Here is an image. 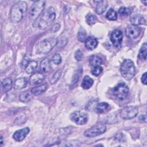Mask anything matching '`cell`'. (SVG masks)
Here are the masks:
<instances>
[{
	"mask_svg": "<svg viewBox=\"0 0 147 147\" xmlns=\"http://www.w3.org/2000/svg\"><path fill=\"white\" fill-rule=\"evenodd\" d=\"M56 18V12L53 7L45 9L41 15L38 22V27L41 30L48 28L53 22Z\"/></svg>",
	"mask_w": 147,
	"mask_h": 147,
	"instance_id": "1",
	"label": "cell"
},
{
	"mask_svg": "<svg viewBox=\"0 0 147 147\" xmlns=\"http://www.w3.org/2000/svg\"><path fill=\"white\" fill-rule=\"evenodd\" d=\"M27 10V4L24 1H19L15 3L11 8L10 18L14 23H18L21 21Z\"/></svg>",
	"mask_w": 147,
	"mask_h": 147,
	"instance_id": "2",
	"label": "cell"
},
{
	"mask_svg": "<svg viewBox=\"0 0 147 147\" xmlns=\"http://www.w3.org/2000/svg\"><path fill=\"white\" fill-rule=\"evenodd\" d=\"M57 40L54 38H49L38 42L36 45V52L40 55L49 53L57 44Z\"/></svg>",
	"mask_w": 147,
	"mask_h": 147,
	"instance_id": "3",
	"label": "cell"
},
{
	"mask_svg": "<svg viewBox=\"0 0 147 147\" xmlns=\"http://www.w3.org/2000/svg\"><path fill=\"white\" fill-rule=\"evenodd\" d=\"M122 76L127 80L131 79L135 75V67L130 59H125L121 64L120 68Z\"/></svg>",
	"mask_w": 147,
	"mask_h": 147,
	"instance_id": "4",
	"label": "cell"
},
{
	"mask_svg": "<svg viewBox=\"0 0 147 147\" xmlns=\"http://www.w3.org/2000/svg\"><path fill=\"white\" fill-rule=\"evenodd\" d=\"M129 89L128 86L124 83L121 82L115 86L113 90V95L118 100H125L128 96Z\"/></svg>",
	"mask_w": 147,
	"mask_h": 147,
	"instance_id": "5",
	"label": "cell"
},
{
	"mask_svg": "<svg viewBox=\"0 0 147 147\" xmlns=\"http://www.w3.org/2000/svg\"><path fill=\"white\" fill-rule=\"evenodd\" d=\"M45 5V1H36L31 6L29 11V17L32 20H36L43 11Z\"/></svg>",
	"mask_w": 147,
	"mask_h": 147,
	"instance_id": "6",
	"label": "cell"
},
{
	"mask_svg": "<svg viewBox=\"0 0 147 147\" xmlns=\"http://www.w3.org/2000/svg\"><path fill=\"white\" fill-rule=\"evenodd\" d=\"M106 131V127L103 124H97L86 130L84 136L87 137H94L104 133Z\"/></svg>",
	"mask_w": 147,
	"mask_h": 147,
	"instance_id": "7",
	"label": "cell"
},
{
	"mask_svg": "<svg viewBox=\"0 0 147 147\" xmlns=\"http://www.w3.org/2000/svg\"><path fill=\"white\" fill-rule=\"evenodd\" d=\"M138 109L135 106H128L123 108L120 111V116L123 119H130L137 116Z\"/></svg>",
	"mask_w": 147,
	"mask_h": 147,
	"instance_id": "8",
	"label": "cell"
},
{
	"mask_svg": "<svg viewBox=\"0 0 147 147\" xmlns=\"http://www.w3.org/2000/svg\"><path fill=\"white\" fill-rule=\"evenodd\" d=\"M70 118L78 125H84L88 121V115L84 112L75 111L71 114Z\"/></svg>",
	"mask_w": 147,
	"mask_h": 147,
	"instance_id": "9",
	"label": "cell"
},
{
	"mask_svg": "<svg viewBox=\"0 0 147 147\" xmlns=\"http://www.w3.org/2000/svg\"><path fill=\"white\" fill-rule=\"evenodd\" d=\"M123 39V34L121 30L115 29L111 32L110 35V40L113 45L117 48L121 45Z\"/></svg>",
	"mask_w": 147,
	"mask_h": 147,
	"instance_id": "10",
	"label": "cell"
},
{
	"mask_svg": "<svg viewBox=\"0 0 147 147\" xmlns=\"http://www.w3.org/2000/svg\"><path fill=\"white\" fill-rule=\"evenodd\" d=\"M140 32V28L137 26L133 25L127 26L125 30V34L126 36L130 39H135L137 38L139 36Z\"/></svg>",
	"mask_w": 147,
	"mask_h": 147,
	"instance_id": "11",
	"label": "cell"
},
{
	"mask_svg": "<svg viewBox=\"0 0 147 147\" xmlns=\"http://www.w3.org/2000/svg\"><path fill=\"white\" fill-rule=\"evenodd\" d=\"M45 78V76L42 73L39 72H35L30 76L29 78V82L32 85L38 84L44 81Z\"/></svg>",
	"mask_w": 147,
	"mask_h": 147,
	"instance_id": "12",
	"label": "cell"
},
{
	"mask_svg": "<svg viewBox=\"0 0 147 147\" xmlns=\"http://www.w3.org/2000/svg\"><path fill=\"white\" fill-rule=\"evenodd\" d=\"M29 131L30 130L29 127H25L24 129H20L15 131L13 137L17 141H21L26 137L29 133Z\"/></svg>",
	"mask_w": 147,
	"mask_h": 147,
	"instance_id": "13",
	"label": "cell"
},
{
	"mask_svg": "<svg viewBox=\"0 0 147 147\" xmlns=\"http://www.w3.org/2000/svg\"><path fill=\"white\" fill-rule=\"evenodd\" d=\"M130 21L131 24L134 26H138L139 25L144 24L145 23V20L144 16L142 14L138 13L131 15L130 18Z\"/></svg>",
	"mask_w": 147,
	"mask_h": 147,
	"instance_id": "14",
	"label": "cell"
},
{
	"mask_svg": "<svg viewBox=\"0 0 147 147\" xmlns=\"http://www.w3.org/2000/svg\"><path fill=\"white\" fill-rule=\"evenodd\" d=\"M98 41L96 38L92 36H89L86 38L84 41V45L88 50L94 49L98 45Z\"/></svg>",
	"mask_w": 147,
	"mask_h": 147,
	"instance_id": "15",
	"label": "cell"
},
{
	"mask_svg": "<svg viewBox=\"0 0 147 147\" xmlns=\"http://www.w3.org/2000/svg\"><path fill=\"white\" fill-rule=\"evenodd\" d=\"M96 3V13L98 14H103L106 10L108 4L106 1H95Z\"/></svg>",
	"mask_w": 147,
	"mask_h": 147,
	"instance_id": "16",
	"label": "cell"
},
{
	"mask_svg": "<svg viewBox=\"0 0 147 147\" xmlns=\"http://www.w3.org/2000/svg\"><path fill=\"white\" fill-rule=\"evenodd\" d=\"M28 80L26 78H20L16 79L14 83V87L16 90H21L26 87Z\"/></svg>",
	"mask_w": 147,
	"mask_h": 147,
	"instance_id": "17",
	"label": "cell"
},
{
	"mask_svg": "<svg viewBox=\"0 0 147 147\" xmlns=\"http://www.w3.org/2000/svg\"><path fill=\"white\" fill-rule=\"evenodd\" d=\"M48 88V84L47 83L42 84L40 86H38L37 87H33L31 89L30 91L31 93L34 95H38L44 92Z\"/></svg>",
	"mask_w": 147,
	"mask_h": 147,
	"instance_id": "18",
	"label": "cell"
},
{
	"mask_svg": "<svg viewBox=\"0 0 147 147\" xmlns=\"http://www.w3.org/2000/svg\"><path fill=\"white\" fill-rule=\"evenodd\" d=\"M2 89L3 92H7L9 91L12 87V80L10 78H7L3 79L1 83Z\"/></svg>",
	"mask_w": 147,
	"mask_h": 147,
	"instance_id": "19",
	"label": "cell"
},
{
	"mask_svg": "<svg viewBox=\"0 0 147 147\" xmlns=\"http://www.w3.org/2000/svg\"><path fill=\"white\" fill-rule=\"evenodd\" d=\"M89 63L92 66H97L100 65L103 63V60L101 58V57L98 56V55H92L89 58Z\"/></svg>",
	"mask_w": 147,
	"mask_h": 147,
	"instance_id": "20",
	"label": "cell"
},
{
	"mask_svg": "<svg viewBox=\"0 0 147 147\" xmlns=\"http://www.w3.org/2000/svg\"><path fill=\"white\" fill-rule=\"evenodd\" d=\"M40 69L44 73H48L51 69L49 61L48 59H43L40 63Z\"/></svg>",
	"mask_w": 147,
	"mask_h": 147,
	"instance_id": "21",
	"label": "cell"
},
{
	"mask_svg": "<svg viewBox=\"0 0 147 147\" xmlns=\"http://www.w3.org/2000/svg\"><path fill=\"white\" fill-rule=\"evenodd\" d=\"M94 81L93 80L88 76H86L84 77L82 83L81 84V86L83 89L87 90L89 89L93 84Z\"/></svg>",
	"mask_w": 147,
	"mask_h": 147,
	"instance_id": "22",
	"label": "cell"
},
{
	"mask_svg": "<svg viewBox=\"0 0 147 147\" xmlns=\"http://www.w3.org/2000/svg\"><path fill=\"white\" fill-rule=\"evenodd\" d=\"M37 67V63L36 61L34 60L30 61L28 63H27L26 65V67L25 69V72L27 74H32L35 71Z\"/></svg>",
	"mask_w": 147,
	"mask_h": 147,
	"instance_id": "23",
	"label": "cell"
},
{
	"mask_svg": "<svg viewBox=\"0 0 147 147\" xmlns=\"http://www.w3.org/2000/svg\"><path fill=\"white\" fill-rule=\"evenodd\" d=\"M109 108V105L106 102H101L97 105L95 111L98 113H103L107 111Z\"/></svg>",
	"mask_w": 147,
	"mask_h": 147,
	"instance_id": "24",
	"label": "cell"
},
{
	"mask_svg": "<svg viewBox=\"0 0 147 147\" xmlns=\"http://www.w3.org/2000/svg\"><path fill=\"white\" fill-rule=\"evenodd\" d=\"M146 55H147V44L146 42H144L142 45L139 51L138 57L140 59H142L145 60L146 59Z\"/></svg>",
	"mask_w": 147,
	"mask_h": 147,
	"instance_id": "25",
	"label": "cell"
},
{
	"mask_svg": "<svg viewBox=\"0 0 147 147\" xmlns=\"http://www.w3.org/2000/svg\"><path fill=\"white\" fill-rule=\"evenodd\" d=\"M106 17L109 20L114 21L117 18V12L112 8L109 9L106 14Z\"/></svg>",
	"mask_w": 147,
	"mask_h": 147,
	"instance_id": "26",
	"label": "cell"
},
{
	"mask_svg": "<svg viewBox=\"0 0 147 147\" xmlns=\"http://www.w3.org/2000/svg\"><path fill=\"white\" fill-rule=\"evenodd\" d=\"M32 98V96L28 91H25L20 95V100L22 102H28Z\"/></svg>",
	"mask_w": 147,
	"mask_h": 147,
	"instance_id": "27",
	"label": "cell"
},
{
	"mask_svg": "<svg viewBox=\"0 0 147 147\" xmlns=\"http://www.w3.org/2000/svg\"><path fill=\"white\" fill-rule=\"evenodd\" d=\"M86 30L81 28L78 33V39L80 42H84L86 38Z\"/></svg>",
	"mask_w": 147,
	"mask_h": 147,
	"instance_id": "28",
	"label": "cell"
},
{
	"mask_svg": "<svg viewBox=\"0 0 147 147\" xmlns=\"http://www.w3.org/2000/svg\"><path fill=\"white\" fill-rule=\"evenodd\" d=\"M103 71V68L100 65H97L94 67V68L91 71V74L95 76H98L101 74Z\"/></svg>",
	"mask_w": 147,
	"mask_h": 147,
	"instance_id": "29",
	"label": "cell"
},
{
	"mask_svg": "<svg viewBox=\"0 0 147 147\" xmlns=\"http://www.w3.org/2000/svg\"><path fill=\"white\" fill-rule=\"evenodd\" d=\"M118 12L119 14L122 16H127L131 13V10L128 7H121L119 9Z\"/></svg>",
	"mask_w": 147,
	"mask_h": 147,
	"instance_id": "30",
	"label": "cell"
},
{
	"mask_svg": "<svg viewBox=\"0 0 147 147\" xmlns=\"http://www.w3.org/2000/svg\"><path fill=\"white\" fill-rule=\"evenodd\" d=\"M96 21H97L96 17L93 14H88L86 17V22L90 25H92L94 24L96 22Z\"/></svg>",
	"mask_w": 147,
	"mask_h": 147,
	"instance_id": "31",
	"label": "cell"
},
{
	"mask_svg": "<svg viewBox=\"0 0 147 147\" xmlns=\"http://www.w3.org/2000/svg\"><path fill=\"white\" fill-rule=\"evenodd\" d=\"M61 70H58L52 76L51 79L50 80V82H51V83L53 84L55 83H56L58 80L60 78V76H61Z\"/></svg>",
	"mask_w": 147,
	"mask_h": 147,
	"instance_id": "32",
	"label": "cell"
},
{
	"mask_svg": "<svg viewBox=\"0 0 147 147\" xmlns=\"http://www.w3.org/2000/svg\"><path fill=\"white\" fill-rule=\"evenodd\" d=\"M52 61L56 65L59 64L61 62V57L59 53H55L52 58Z\"/></svg>",
	"mask_w": 147,
	"mask_h": 147,
	"instance_id": "33",
	"label": "cell"
},
{
	"mask_svg": "<svg viewBox=\"0 0 147 147\" xmlns=\"http://www.w3.org/2000/svg\"><path fill=\"white\" fill-rule=\"evenodd\" d=\"M75 57L78 61H81L83 58V53L80 50H78L76 51L75 53Z\"/></svg>",
	"mask_w": 147,
	"mask_h": 147,
	"instance_id": "34",
	"label": "cell"
},
{
	"mask_svg": "<svg viewBox=\"0 0 147 147\" xmlns=\"http://www.w3.org/2000/svg\"><path fill=\"white\" fill-rule=\"evenodd\" d=\"M141 82L143 84H146V72L144 73L141 76Z\"/></svg>",
	"mask_w": 147,
	"mask_h": 147,
	"instance_id": "35",
	"label": "cell"
},
{
	"mask_svg": "<svg viewBox=\"0 0 147 147\" xmlns=\"http://www.w3.org/2000/svg\"><path fill=\"white\" fill-rule=\"evenodd\" d=\"M146 115H141L140 117V120L142 121V122H146Z\"/></svg>",
	"mask_w": 147,
	"mask_h": 147,
	"instance_id": "36",
	"label": "cell"
},
{
	"mask_svg": "<svg viewBox=\"0 0 147 147\" xmlns=\"http://www.w3.org/2000/svg\"><path fill=\"white\" fill-rule=\"evenodd\" d=\"M142 2L143 3H144V5H145V6L147 5V1H146V0H145V1H142Z\"/></svg>",
	"mask_w": 147,
	"mask_h": 147,
	"instance_id": "37",
	"label": "cell"
},
{
	"mask_svg": "<svg viewBox=\"0 0 147 147\" xmlns=\"http://www.w3.org/2000/svg\"><path fill=\"white\" fill-rule=\"evenodd\" d=\"M3 144V137L2 136H1V145H2Z\"/></svg>",
	"mask_w": 147,
	"mask_h": 147,
	"instance_id": "38",
	"label": "cell"
}]
</instances>
